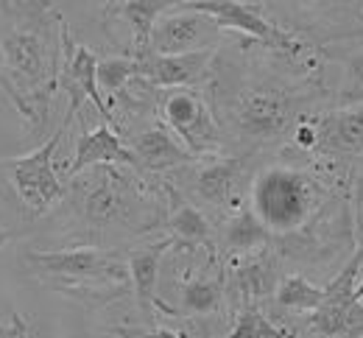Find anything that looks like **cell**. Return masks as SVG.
Here are the masks:
<instances>
[{"mask_svg": "<svg viewBox=\"0 0 363 338\" xmlns=\"http://www.w3.org/2000/svg\"><path fill=\"white\" fill-rule=\"evenodd\" d=\"M213 106L229 154L255 157L291 140L299 120L316 115L324 98L321 62H294L238 37L235 50H216L213 73L201 87Z\"/></svg>", "mask_w": 363, "mask_h": 338, "instance_id": "cell-1", "label": "cell"}, {"mask_svg": "<svg viewBox=\"0 0 363 338\" xmlns=\"http://www.w3.org/2000/svg\"><path fill=\"white\" fill-rule=\"evenodd\" d=\"M65 221L79 246H115L165 230L168 191L162 176L132 165L101 162L67 179Z\"/></svg>", "mask_w": 363, "mask_h": 338, "instance_id": "cell-2", "label": "cell"}, {"mask_svg": "<svg viewBox=\"0 0 363 338\" xmlns=\"http://www.w3.org/2000/svg\"><path fill=\"white\" fill-rule=\"evenodd\" d=\"M65 17L40 0H0V90L31 135H43L59 93Z\"/></svg>", "mask_w": 363, "mask_h": 338, "instance_id": "cell-3", "label": "cell"}, {"mask_svg": "<svg viewBox=\"0 0 363 338\" xmlns=\"http://www.w3.org/2000/svg\"><path fill=\"white\" fill-rule=\"evenodd\" d=\"M20 263L45 288L76 299L90 310L121 299L132 286L126 252L115 246L23 249Z\"/></svg>", "mask_w": 363, "mask_h": 338, "instance_id": "cell-4", "label": "cell"}, {"mask_svg": "<svg viewBox=\"0 0 363 338\" xmlns=\"http://www.w3.org/2000/svg\"><path fill=\"white\" fill-rule=\"evenodd\" d=\"M70 123L73 120L65 118L59 123V129L31 154L0 159V218H3V210H9V204H11L20 232H26L31 224L45 218L56 204H62V198L67 193V182L56 174L53 157H56V148L65 140Z\"/></svg>", "mask_w": 363, "mask_h": 338, "instance_id": "cell-5", "label": "cell"}, {"mask_svg": "<svg viewBox=\"0 0 363 338\" xmlns=\"http://www.w3.org/2000/svg\"><path fill=\"white\" fill-rule=\"evenodd\" d=\"M327 179L294 165L263 168L249 188V204L274 238L291 235L313 224L327 207Z\"/></svg>", "mask_w": 363, "mask_h": 338, "instance_id": "cell-6", "label": "cell"}, {"mask_svg": "<svg viewBox=\"0 0 363 338\" xmlns=\"http://www.w3.org/2000/svg\"><path fill=\"white\" fill-rule=\"evenodd\" d=\"M277 26L299 40L330 48L363 37V0H255Z\"/></svg>", "mask_w": 363, "mask_h": 338, "instance_id": "cell-7", "label": "cell"}, {"mask_svg": "<svg viewBox=\"0 0 363 338\" xmlns=\"http://www.w3.org/2000/svg\"><path fill=\"white\" fill-rule=\"evenodd\" d=\"M246 165L249 157L240 154H210L165 176L204 213H213L218 221H224L243 207Z\"/></svg>", "mask_w": 363, "mask_h": 338, "instance_id": "cell-8", "label": "cell"}, {"mask_svg": "<svg viewBox=\"0 0 363 338\" xmlns=\"http://www.w3.org/2000/svg\"><path fill=\"white\" fill-rule=\"evenodd\" d=\"M157 115L174 129V135L196 157H210L224 151V135L201 87L157 90Z\"/></svg>", "mask_w": 363, "mask_h": 338, "instance_id": "cell-9", "label": "cell"}, {"mask_svg": "<svg viewBox=\"0 0 363 338\" xmlns=\"http://www.w3.org/2000/svg\"><path fill=\"white\" fill-rule=\"evenodd\" d=\"M363 266V249L333 277L324 302L308 316V330L321 338H363V302L355 299V277Z\"/></svg>", "mask_w": 363, "mask_h": 338, "instance_id": "cell-10", "label": "cell"}, {"mask_svg": "<svg viewBox=\"0 0 363 338\" xmlns=\"http://www.w3.org/2000/svg\"><path fill=\"white\" fill-rule=\"evenodd\" d=\"M98 56L87 45H79L73 40L70 23L65 20V62H62V76H59V90L67 93V112L65 118L76 120L79 109L84 101H92L98 115L104 118V123L115 126V115L106 103V98L101 96V84H98Z\"/></svg>", "mask_w": 363, "mask_h": 338, "instance_id": "cell-11", "label": "cell"}, {"mask_svg": "<svg viewBox=\"0 0 363 338\" xmlns=\"http://www.w3.org/2000/svg\"><path fill=\"white\" fill-rule=\"evenodd\" d=\"M221 34H224L221 26L210 14L179 6L157 20L148 50L151 53H190V50L218 48Z\"/></svg>", "mask_w": 363, "mask_h": 338, "instance_id": "cell-12", "label": "cell"}, {"mask_svg": "<svg viewBox=\"0 0 363 338\" xmlns=\"http://www.w3.org/2000/svg\"><path fill=\"white\" fill-rule=\"evenodd\" d=\"M216 50H190V53H143L137 56V79H143L145 84L157 87V90H171V87H204L210 73H213V62H216Z\"/></svg>", "mask_w": 363, "mask_h": 338, "instance_id": "cell-13", "label": "cell"}, {"mask_svg": "<svg viewBox=\"0 0 363 338\" xmlns=\"http://www.w3.org/2000/svg\"><path fill=\"white\" fill-rule=\"evenodd\" d=\"M126 145L135 151L140 171L154 174V176H165L177 168L190 165L193 159H199L187 145L174 135V129L157 115L151 126L143 129H126Z\"/></svg>", "mask_w": 363, "mask_h": 338, "instance_id": "cell-14", "label": "cell"}, {"mask_svg": "<svg viewBox=\"0 0 363 338\" xmlns=\"http://www.w3.org/2000/svg\"><path fill=\"white\" fill-rule=\"evenodd\" d=\"M165 191H168V218H165V230L168 238L174 241V249H187V252H216V227L210 221V215L190 201L179 188L162 176Z\"/></svg>", "mask_w": 363, "mask_h": 338, "instance_id": "cell-15", "label": "cell"}, {"mask_svg": "<svg viewBox=\"0 0 363 338\" xmlns=\"http://www.w3.org/2000/svg\"><path fill=\"white\" fill-rule=\"evenodd\" d=\"M168 249H174V241L165 235L162 241L145 243V246H137L126 252V260H129V277H132V291H135L137 308L140 313L151 322L157 319L154 310H162L165 316H171V305L160 299V271H162V260L168 254Z\"/></svg>", "mask_w": 363, "mask_h": 338, "instance_id": "cell-16", "label": "cell"}, {"mask_svg": "<svg viewBox=\"0 0 363 338\" xmlns=\"http://www.w3.org/2000/svg\"><path fill=\"white\" fill-rule=\"evenodd\" d=\"M318 148L330 159H363V103L316 115Z\"/></svg>", "mask_w": 363, "mask_h": 338, "instance_id": "cell-17", "label": "cell"}, {"mask_svg": "<svg viewBox=\"0 0 363 338\" xmlns=\"http://www.w3.org/2000/svg\"><path fill=\"white\" fill-rule=\"evenodd\" d=\"M279 260L274 246H266L255 254L238 257L227 269V288L229 293L240 296V305L246 302H263L277 293L279 288Z\"/></svg>", "mask_w": 363, "mask_h": 338, "instance_id": "cell-18", "label": "cell"}, {"mask_svg": "<svg viewBox=\"0 0 363 338\" xmlns=\"http://www.w3.org/2000/svg\"><path fill=\"white\" fill-rule=\"evenodd\" d=\"M272 230L260 221V215L252 210V204H243L238 213H232L216 227V252L221 260H238L246 254H255L266 246H272Z\"/></svg>", "mask_w": 363, "mask_h": 338, "instance_id": "cell-19", "label": "cell"}, {"mask_svg": "<svg viewBox=\"0 0 363 338\" xmlns=\"http://www.w3.org/2000/svg\"><path fill=\"white\" fill-rule=\"evenodd\" d=\"M101 162H112V165H132L140 171V162H137L135 151L123 143L121 132L109 123H101L90 132H82L79 140H76V151H73V159L67 165V179L82 174L84 168L90 165H101Z\"/></svg>", "mask_w": 363, "mask_h": 338, "instance_id": "cell-20", "label": "cell"}, {"mask_svg": "<svg viewBox=\"0 0 363 338\" xmlns=\"http://www.w3.org/2000/svg\"><path fill=\"white\" fill-rule=\"evenodd\" d=\"M227 296V269H216V274H196L179 288V305L174 308V319L218 316L224 310Z\"/></svg>", "mask_w": 363, "mask_h": 338, "instance_id": "cell-21", "label": "cell"}, {"mask_svg": "<svg viewBox=\"0 0 363 338\" xmlns=\"http://www.w3.org/2000/svg\"><path fill=\"white\" fill-rule=\"evenodd\" d=\"M324 53H327V59L341 64V84L333 96V103L335 106L363 103V48L338 50V53L324 50Z\"/></svg>", "mask_w": 363, "mask_h": 338, "instance_id": "cell-22", "label": "cell"}, {"mask_svg": "<svg viewBox=\"0 0 363 338\" xmlns=\"http://www.w3.org/2000/svg\"><path fill=\"white\" fill-rule=\"evenodd\" d=\"M221 338H296V333L274 325L266 316V310L260 308V302H246L238 308L235 327Z\"/></svg>", "mask_w": 363, "mask_h": 338, "instance_id": "cell-23", "label": "cell"}, {"mask_svg": "<svg viewBox=\"0 0 363 338\" xmlns=\"http://www.w3.org/2000/svg\"><path fill=\"white\" fill-rule=\"evenodd\" d=\"M324 288H316L311 280L291 274L279 280V288L274 293V302L285 310H316L318 305L324 302Z\"/></svg>", "mask_w": 363, "mask_h": 338, "instance_id": "cell-24", "label": "cell"}, {"mask_svg": "<svg viewBox=\"0 0 363 338\" xmlns=\"http://www.w3.org/2000/svg\"><path fill=\"white\" fill-rule=\"evenodd\" d=\"M137 56H109V59H101L98 62V84H101V93H106V103L115 96H121L132 81L137 79Z\"/></svg>", "mask_w": 363, "mask_h": 338, "instance_id": "cell-25", "label": "cell"}, {"mask_svg": "<svg viewBox=\"0 0 363 338\" xmlns=\"http://www.w3.org/2000/svg\"><path fill=\"white\" fill-rule=\"evenodd\" d=\"M109 336L115 338H193L168 330V327H109Z\"/></svg>", "mask_w": 363, "mask_h": 338, "instance_id": "cell-26", "label": "cell"}, {"mask_svg": "<svg viewBox=\"0 0 363 338\" xmlns=\"http://www.w3.org/2000/svg\"><path fill=\"white\" fill-rule=\"evenodd\" d=\"M28 336V325H26V319L23 316H11L6 325L0 322V338H26Z\"/></svg>", "mask_w": 363, "mask_h": 338, "instance_id": "cell-27", "label": "cell"}, {"mask_svg": "<svg viewBox=\"0 0 363 338\" xmlns=\"http://www.w3.org/2000/svg\"><path fill=\"white\" fill-rule=\"evenodd\" d=\"M355 232H358V249H363V176L355 179Z\"/></svg>", "mask_w": 363, "mask_h": 338, "instance_id": "cell-28", "label": "cell"}, {"mask_svg": "<svg viewBox=\"0 0 363 338\" xmlns=\"http://www.w3.org/2000/svg\"><path fill=\"white\" fill-rule=\"evenodd\" d=\"M9 241H11V238H9V232H6L3 227H0V249H3V246H6Z\"/></svg>", "mask_w": 363, "mask_h": 338, "instance_id": "cell-29", "label": "cell"}, {"mask_svg": "<svg viewBox=\"0 0 363 338\" xmlns=\"http://www.w3.org/2000/svg\"><path fill=\"white\" fill-rule=\"evenodd\" d=\"M355 299H361L363 302V280H361V286H355Z\"/></svg>", "mask_w": 363, "mask_h": 338, "instance_id": "cell-30", "label": "cell"}, {"mask_svg": "<svg viewBox=\"0 0 363 338\" xmlns=\"http://www.w3.org/2000/svg\"><path fill=\"white\" fill-rule=\"evenodd\" d=\"M40 3H48V6H56V3H62V0H40Z\"/></svg>", "mask_w": 363, "mask_h": 338, "instance_id": "cell-31", "label": "cell"}]
</instances>
